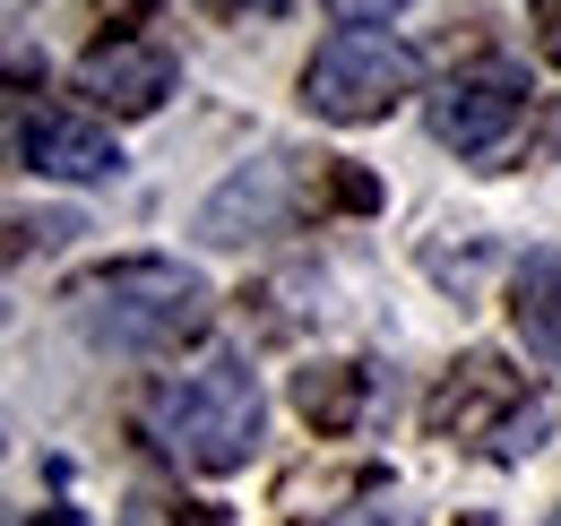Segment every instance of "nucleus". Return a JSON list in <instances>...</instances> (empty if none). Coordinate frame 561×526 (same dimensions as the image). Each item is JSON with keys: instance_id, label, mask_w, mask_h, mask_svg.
Segmentation results:
<instances>
[{"instance_id": "1", "label": "nucleus", "mask_w": 561, "mask_h": 526, "mask_svg": "<svg viewBox=\"0 0 561 526\" xmlns=\"http://www.w3.org/2000/svg\"><path fill=\"white\" fill-rule=\"evenodd\" d=\"M61 311L104 354H182L208 329V276L182 260H113V267H87L61 294Z\"/></svg>"}, {"instance_id": "2", "label": "nucleus", "mask_w": 561, "mask_h": 526, "mask_svg": "<svg viewBox=\"0 0 561 526\" xmlns=\"http://www.w3.org/2000/svg\"><path fill=\"white\" fill-rule=\"evenodd\" d=\"M260 380L242 354H208L199 371H173L147 397V441L182 474H242L260 449Z\"/></svg>"}, {"instance_id": "3", "label": "nucleus", "mask_w": 561, "mask_h": 526, "mask_svg": "<svg viewBox=\"0 0 561 526\" xmlns=\"http://www.w3.org/2000/svg\"><path fill=\"white\" fill-rule=\"evenodd\" d=\"M423 423H432V441H449V449H484V458L518 466L527 449H545L553 405H545V389H527L501 354H467V363L432 389Z\"/></svg>"}, {"instance_id": "4", "label": "nucleus", "mask_w": 561, "mask_h": 526, "mask_svg": "<svg viewBox=\"0 0 561 526\" xmlns=\"http://www.w3.org/2000/svg\"><path fill=\"white\" fill-rule=\"evenodd\" d=\"M415 95V53L398 35H371V26H346L329 35L311 69H302V104L337 130H363V122H389L398 104Z\"/></svg>"}, {"instance_id": "5", "label": "nucleus", "mask_w": 561, "mask_h": 526, "mask_svg": "<svg viewBox=\"0 0 561 526\" xmlns=\"http://www.w3.org/2000/svg\"><path fill=\"white\" fill-rule=\"evenodd\" d=\"M432 138L458 147L467 164L501 173L518 156V138H527V87H510V78H449L432 95Z\"/></svg>"}, {"instance_id": "6", "label": "nucleus", "mask_w": 561, "mask_h": 526, "mask_svg": "<svg viewBox=\"0 0 561 526\" xmlns=\"http://www.w3.org/2000/svg\"><path fill=\"white\" fill-rule=\"evenodd\" d=\"M173 78H182V61L164 35H104L78 61V95H95L104 113H156L173 95Z\"/></svg>"}, {"instance_id": "7", "label": "nucleus", "mask_w": 561, "mask_h": 526, "mask_svg": "<svg viewBox=\"0 0 561 526\" xmlns=\"http://www.w3.org/2000/svg\"><path fill=\"white\" fill-rule=\"evenodd\" d=\"M18 164L44 173V182H104V173H122V147L95 122H78V113L18 104Z\"/></svg>"}, {"instance_id": "8", "label": "nucleus", "mask_w": 561, "mask_h": 526, "mask_svg": "<svg viewBox=\"0 0 561 526\" xmlns=\"http://www.w3.org/2000/svg\"><path fill=\"white\" fill-rule=\"evenodd\" d=\"M285 216H294V173H285V156H260V164H242L225 191L199 207V233L208 242H260V233H277Z\"/></svg>"}, {"instance_id": "9", "label": "nucleus", "mask_w": 561, "mask_h": 526, "mask_svg": "<svg viewBox=\"0 0 561 526\" xmlns=\"http://www.w3.org/2000/svg\"><path fill=\"white\" fill-rule=\"evenodd\" d=\"M510 320H518V336H527V354L561 363V251H536V260L518 267V285H510Z\"/></svg>"}, {"instance_id": "10", "label": "nucleus", "mask_w": 561, "mask_h": 526, "mask_svg": "<svg viewBox=\"0 0 561 526\" xmlns=\"http://www.w3.org/2000/svg\"><path fill=\"white\" fill-rule=\"evenodd\" d=\"M363 397H371V371H363V363H311V371L294 380L302 423H320V432H354V423H363Z\"/></svg>"}, {"instance_id": "11", "label": "nucleus", "mask_w": 561, "mask_h": 526, "mask_svg": "<svg viewBox=\"0 0 561 526\" xmlns=\"http://www.w3.org/2000/svg\"><path fill=\"white\" fill-rule=\"evenodd\" d=\"M122 526H233L208 501H173V492H130L122 501Z\"/></svg>"}, {"instance_id": "12", "label": "nucleus", "mask_w": 561, "mask_h": 526, "mask_svg": "<svg viewBox=\"0 0 561 526\" xmlns=\"http://www.w3.org/2000/svg\"><path fill=\"white\" fill-rule=\"evenodd\" d=\"M329 526H423L407 501H354V510H337Z\"/></svg>"}, {"instance_id": "13", "label": "nucleus", "mask_w": 561, "mask_h": 526, "mask_svg": "<svg viewBox=\"0 0 561 526\" xmlns=\"http://www.w3.org/2000/svg\"><path fill=\"white\" fill-rule=\"evenodd\" d=\"M329 9H337L346 26H380V18H398L407 0H329Z\"/></svg>"}, {"instance_id": "14", "label": "nucleus", "mask_w": 561, "mask_h": 526, "mask_svg": "<svg viewBox=\"0 0 561 526\" xmlns=\"http://www.w3.org/2000/svg\"><path fill=\"white\" fill-rule=\"evenodd\" d=\"M26 526H87V518H78V510H61V501H53V510H35V518H26Z\"/></svg>"}, {"instance_id": "15", "label": "nucleus", "mask_w": 561, "mask_h": 526, "mask_svg": "<svg viewBox=\"0 0 561 526\" xmlns=\"http://www.w3.org/2000/svg\"><path fill=\"white\" fill-rule=\"evenodd\" d=\"M208 9H285V0H208Z\"/></svg>"}, {"instance_id": "16", "label": "nucleus", "mask_w": 561, "mask_h": 526, "mask_svg": "<svg viewBox=\"0 0 561 526\" xmlns=\"http://www.w3.org/2000/svg\"><path fill=\"white\" fill-rule=\"evenodd\" d=\"M545 53H553V61H561V9H553V26H545Z\"/></svg>"}, {"instance_id": "17", "label": "nucleus", "mask_w": 561, "mask_h": 526, "mask_svg": "<svg viewBox=\"0 0 561 526\" xmlns=\"http://www.w3.org/2000/svg\"><path fill=\"white\" fill-rule=\"evenodd\" d=\"M476 526H492V518H476Z\"/></svg>"}, {"instance_id": "18", "label": "nucleus", "mask_w": 561, "mask_h": 526, "mask_svg": "<svg viewBox=\"0 0 561 526\" xmlns=\"http://www.w3.org/2000/svg\"><path fill=\"white\" fill-rule=\"evenodd\" d=\"M553 526H561V518H553Z\"/></svg>"}]
</instances>
